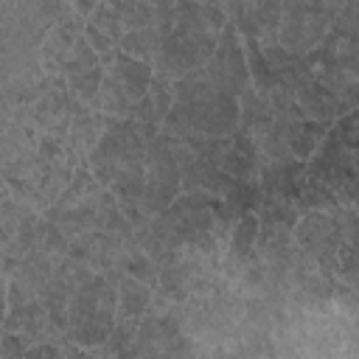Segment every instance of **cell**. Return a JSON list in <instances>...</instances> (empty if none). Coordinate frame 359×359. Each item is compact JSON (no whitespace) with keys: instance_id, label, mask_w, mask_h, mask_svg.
I'll return each mask as SVG.
<instances>
[{"instance_id":"obj_11","label":"cell","mask_w":359,"mask_h":359,"mask_svg":"<svg viewBox=\"0 0 359 359\" xmlns=\"http://www.w3.org/2000/svg\"><path fill=\"white\" fill-rule=\"evenodd\" d=\"M62 70H65L67 87H70L79 98H84V101L98 98L104 70H101V59L95 56V50H93L90 42H87V36H81V39L70 48V53H67L65 62H62Z\"/></svg>"},{"instance_id":"obj_12","label":"cell","mask_w":359,"mask_h":359,"mask_svg":"<svg viewBox=\"0 0 359 359\" xmlns=\"http://www.w3.org/2000/svg\"><path fill=\"white\" fill-rule=\"evenodd\" d=\"M84 34H87V42L95 50V56L104 65H109L115 56V48H121V36H123V25H121V17L115 11V3L95 6L87 25H84Z\"/></svg>"},{"instance_id":"obj_7","label":"cell","mask_w":359,"mask_h":359,"mask_svg":"<svg viewBox=\"0 0 359 359\" xmlns=\"http://www.w3.org/2000/svg\"><path fill=\"white\" fill-rule=\"evenodd\" d=\"M177 196H180V165L168 137L157 132L146 151V174H143V194L137 210L146 216H157Z\"/></svg>"},{"instance_id":"obj_17","label":"cell","mask_w":359,"mask_h":359,"mask_svg":"<svg viewBox=\"0 0 359 359\" xmlns=\"http://www.w3.org/2000/svg\"><path fill=\"white\" fill-rule=\"evenodd\" d=\"M112 359H140V353H137V348H135V342L129 345V348H123V351H118Z\"/></svg>"},{"instance_id":"obj_9","label":"cell","mask_w":359,"mask_h":359,"mask_svg":"<svg viewBox=\"0 0 359 359\" xmlns=\"http://www.w3.org/2000/svg\"><path fill=\"white\" fill-rule=\"evenodd\" d=\"M140 359H194L188 339L168 314H149L135 337Z\"/></svg>"},{"instance_id":"obj_13","label":"cell","mask_w":359,"mask_h":359,"mask_svg":"<svg viewBox=\"0 0 359 359\" xmlns=\"http://www.w3.org/2000/svg\"><path fill=\"white\" fill-rule=\"evenodd\" d=\"M79 39H81V17H73V14L62 17V20L50 28V34H48V39H45V62L62 67L65 56L70 53V48H73Z\"/></svg>"},{"instance_id":"obj_10","label":"cell","mask_w":359,"mask_h":359,"mask_svg":"<svg viewBox=\"0 0 359 359\" xmlns=\"http://www.w3.org/2000/svg\"><path fill=\"white\" fill-rule=\"evenodd\" d=\"M292 98H294V104L303 109V115H309L311 121L323 123L325 129H328L334 121H339L345 112H351V107H348L337 93H331L323 81H317L309 67L292 81Z\"/></svg>"},{"instance_id":"obj_14","label":"cell","mask_w":359,"mask_h":359,"mask_svg":"<svg viewBox=\"0 0 359 359\" xmlns=\"http://www.w3.org/2000/svg\"><path fill=\"white\" fill-rule=\"evenodd\" d=\"M101 132H104V121H101L98 115L81 112V115H79V118L70 123L67 143H70V149H73L79 157H84L90 149H95V143H98Z\"/></svg>"},{"instance_id":"obj_16","label":"cell","mask_w":359,"mask_h":359,"mask_svg":"<svg viewBox=\"0 0 359 359\" xmlns=\"http://www.w3.org/2000/svg\"><path fill=\"white\" fill-rule=\"evenodd\" d=\"M22 359H95L81 348L73 345H36L22 353Z\"/></svg>"},{"instance_id":"obj_2","label":"cell","mask_w":359,"mask_h":359,"mask_svg":"<svg viewBox=\"0 0 359 359\" xmlns=\"http://www.w3.org/2000/svg\"><path fill=\"white\" fill-rule=\"evenodd\" d=\"M309 70L351 109L359 98V3H339L323 42L306 56Z\"/></svg>"},{"instance_id":"obj_5","label":"cell","mask_w":359,"mask_h":359,"mask_svg":"<svg viewBox=\"0 0 359 359\" xmlns=\"http://www.w3.org/2000/svg\"><path fill=\"white\" fill-rule=\"evenodd\" d=\"M337 11L339 3H280L278 45L289 56L306 59L323 42Z\"/></svg>"},{"instance_id":"obj_15","label":"cell","mask_w":359,"mask_h":359,"mask_svg":"<svg viewBox=\"0 0 359 359\" xmlns=\"http://www.w3.org/2000/svg\"><path fill=\"white\" fill-rule=\"evenodd\" d=\"M149 286L135 278H126L121 283V320H140V314L149 309Z\"/></svg>"},{"instance_id":"obj_6","label":"cell","mask_w":359,"mask_h":359,"mask_svg":"<svg viewBox=\"0 0 359 359\" xmlns=\"http://www.w3.org/2000/svg\"><path fill=\"white\" fill-rule=\"evenodd\" d=\"M151 79H154V70L149 62H140L118 50L109 62V70L101 79V90H98L101 109L109 115L126 118L135 109V104L146 95Z\"/></svg>"},{"instance_id":"obj_8","label":"cell","mask_w":359,"mask_h":359,"mask_svg":"<svg viewBox=\"0 0 359 359\" xmlns=\"http://www.w3.org/2000/svg\"><path fill=\"white\" fill-rule=\"evenodd\" d=\"M205 76L210 81H216L222 90L233 93L236 98L244 95V90L250 87V67H247V53H244V45H241V36L236 31V25L224 22L222 34H219V42H216V50L213 56L208 59V65L202 67Z\"/></svg>"},{"instance_id":"obj_4","label":"cell","mask_w":359,"mask_h":359,"mask_svg":"<svg viewBox=\"0 0 359 359\" xmlns=\"http://www.w3.org/2000/svg\"><path fill=\"white\" fill-rule=\"evenodd\" d=\"M314 160L306 165V177L331 188L345 208L356 199V109L345 112L323 135Z\"/></svg>"},{"instance_id":"obj_3","label":"cell","mask_w":359,"mask_h":359,"mask_svg":"<svg viewBox=\"0 0 359 359\" xmlns=\"http://www.w3.org/2000/svg\"><path fill=\"white\" fill-rule=\"evenodd\" d=\"M56 272L67 280L70 297H67V317H65V334L73 342L81 345H98L107 342L112 331V314H115V286L107 275L90 272L84 264L73 266H56Z\"/></svg>"},{"instance_id":"obj_1","label":"cell","mask_w":359,"mask_h":359,"mask_svg":"<svg viewBox=\"0 0 359 359\" xmlns=\"http://www.w3.org/2000/svg\"><path fill=\"white\" fill-rule=\"evenodd\" d=\"M227 22L224 6L213 3H177L174 25L157 53V73L165 81H180L208 65L216 50L219 34Z\"/></svg>"}]
</instances>
